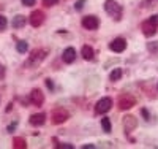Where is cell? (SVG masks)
I'll use <instances>...</instances> for the list:
<instances>
[{
	"label": "cell",
	"mask_w": 158,
	"mask_h": 149,
	"mask_svg": "<svg viewBox=\"0 0 158 149\" xmlns=\"http://www.w3.org/2000/svg\"><path fill=\"white\" fill-rule=\"evenodd\" d=\"M152 2H158V0H147V3H152Z\"/></svg>",
	"instance_id": "30"
},
{
	"label": "cell",
	"mask_w": 158,
	"mask_h": 149,
	"mask_svg": "<svg viewBox=\"0 0 158 149\" xmlns=\"http://www.w3.org/2000/svg\"><path fill=\"white\" fill-rule=\"evenodd\" d=\"M6 18L5 16H2V15H0V30H5V27H6Z\"/></svg>",
	"instance_id": "20"
},
{
	"label": "cell",
	"mask_w": 158,
	"mask_h": 149,
	"mask_svg": "<svg viewBox=\"0 0 158 149\" xmlns=\"http://www.w3.org/2000/svg\"><path fill=\"white\" fill-rule=\"evenodd\" d=\"M109 78H111V81H117V79H120V78H122V70H120V68H115V70L109 75Z\"/></svg>",
	"instance_id": "19"
},
{
	"label": "cell",
	"mask_w": 158,
	"mask_h": 149,
	"mask_svg": "<svg viewBox=\"0 0 158 149\" xmlns=\"http://www.w3.org/2000/svg\"><path fill=\"white\" fill-rule=\"evenodd\" d=\"M111 108H112V100H111L109 97H104V99H101V100L97 103L95 111H97L98 114H104V113H108Z\"/></svg>",
	"instance_id": "5"
},
{
	"label": "cell",
	"mask_w": 158,
	"mask_h": 149,
	"mask_svg": "<svg viewBox=\"0 0 158 149\" xmlns=\"http://www.w3.org/2000/svg\"><path fill=\"white\" fill-rule=\"evenodd\" d=\"M44 119H46V116H44L43 113L33 114V116L30 117V124L35 125V127H40V125H43V124H44Z\"/></svg>",
	"instance_id": "11"
},
{
	"label": "cell",
	"mask_w": 158,
	"mask_h": 149,
	"mask_svg": "<svg viewBox=\"0 0 158 149\" xmlns=\"http://www.w3.org/2000/svg\"><path fill=\"white\" fill-rule=\"evenodd\" d=\"M30 102L35 105V106H41L43 102H44V95H43V92L40 90V89H33L30 92Z\"/></svg>",
	"instance_id": "8"
},
{
	"label": "cell",
	"mask_w": 158,
	"mask_h": 149,
	"mask_svg": "<svg viewBox=\"0 0 158 149\" xmlns=\"http://www.w3.org/2000/svg\"><path fill=\"white\" fill-rule=\"evenodd\" d=\"M109 48L114 52H123L127 49V42H125L123 38H115V40H112V42H111Z\"/></svg>",
	"instance_id": "9"
},
{
	"label": "cell",
	"mask_w": 158,
	"mask_h": 149,
	"mask_svg": "<svg viewBox=\"0 0 158 149\" xmlns=\"http://www.w3.org/2000/svg\"><path fill=\"white\" fill-rule=\"evenodd\" d=\"M3 73H5V70H3V67H2V65H0V78H2V76H3Z\"/></svg>",
	"instance_id": "28"
},
{
	"label": "cell",
	"mask_w": 158,
	"mask_h": 149,
	"mask_svg": "<svg viewBox=\"0 0 158 149\" xmlns=\"http://www.w3.org/2000/svg\"><path fill=\"white\" fill-rule=\"evenodd\" d=\"M16 125H18V122H13L10 127H8V132H13V130H15L16 129Z\"/></svg>",
	"instance_id": "27"
},
{
	"label": "cell",
	"mask_w": 158,
	"mask_h": 149,
	"mask_svg": "<svg viewBox=\"0 0 158 149\" xmlns=\"http://www.w3.org/2000/svg\"><path fill=\"white\" fill-rule=\"evenodd\" d=\"M135 105H136V99L133 95H130V94H123V95H120V99H118V108L123 111L133 108Z\"/></svg>",
	"instance_id": "4"
},
{
	"label": "cell",
	"mask_w": 158,
	"mask_h": 149,
	"mask_svg": "<svg viewBox=\"0 0 158 149\" xmlns=\"http://www.w3.org/2000/svg\"><path fill=\"white\" fill-rule=\"evenodd\" d=\"M104 11L112 18V19H122V7L118 5L115 0H106L104 2Z\"/></svg>",
	"instance_id": "1"
},
{
	"label": "cell",
	"mask_w": 158,
	"mask_h": 149,
	"mask_svg": "<svg viewBox=\"0 0 158 149\" xmlns=\"http://www.w3.org/2000/svg\"><path fill=\"white\" fill-rule=\"evenodd\" d=\"M51 117H52V119H51V121H52V124L59 125V124H63L65 121L70 117V114H68V111L65 110V108H56V110L52 111Z\"/></svg>",
	"instance_id": "3"
},
{
	"label": "cell",
	"mask_w": 158,
	"mask_h": 149,
	"mask_svg": "<svg viewBox=\"0 0 158 149\" xmlns=\"http://www.w3.org/2000/svg\"><path fill=\"white\" fill-rule=\"evenodd\" d=\"M43 21H44V15L40 10H35L32 15L29 16V22L33 25V27H40L43 24Z\"/></svg>",
	"instance_id": "7"
},
{
	"label": "cell",
	"mask_w": 158,
	"mask_h": 149,
	"mask_svg": "<svg viewBox=\"0 0 158 149\" xmlns=\"http://www.w3.org/2000/svg\"><path fill=\"white\" fill-rule=\"evenodd\" d=\"M16 49H18V52H21V54H24L25 51L29 49V45L25 43V42H18L16 43Z\"/></svg>",
	"instance_id": "18"
},
{
	"label": "cell",
	"mask_w": 158,
	"mask_h": 149,
	"mask_svg": "<svg viewBox=\"0 0 158 149\" xmlns=\"http://www.w3.org/2000/svg\"><path fill=\"white\" fill-rule=\"evenodd\" d=\"M57 149H73V146L71 144H57Z\"/></svg>",
	"instance_id": "24"
},
{
	"label": "cell",
	"mask_w": 158,
	"mask_h": 149,
	"mask_svg": "<svg viewBox=\"0 0 158 149\" xmlns=\"http://www.w3.org/2000/svg\"><path fill=\"white\" fill-rule=\"evenodd\" d=\"M57 2H59V0H43V3L46 7H52V5H56Z\"/></svg>",
	"instance_id": "23"
},
{
	"label": "cell",
	"mask_w": 158,
	"mask_h": 149,
	"mask_svg": "<svg viewBox=\"0 0 158 149\" xmlns=\"http://www.w3.org/2000/svg\"><path fill=\"white\" fill-rule=\"evenodd\" d=\"M25 22H27V18L22 16V15H18L13 19V27H15V29H21V27L25 25Z\"/></svg>",
	"instance_id": "14"
},
{
	"label": "cell",
	"mask_w": 158,
	"mask_h": 149,
	"mask_svg": "<svg viewBox=\"0 0 158 149\" xmlns=\"http://www.w3.org/2000/svg\"><path fill=\"white\" fill-rule=\"evenodd\" d=\"M156 27H158V16H150L147 21L142 22L141 29H142V33L146 37H152L156 32Z\"/></svg>",
	"instance_id": "2"
},
{
	"label": "cell",
	"mask_w": 158,
	"mask_h": 149,
	"mask_svg": "<svg viewBox=\"0 0 158 149\" xmlns=\"http://www.w3.org/2000/svg\"><path fill=\"white\" fill-rule=\"evenodd\" d=\"M81 54H82V57L85 59V60H92L94 59V56H95V51L92 49V46H82V51H81Z\"/></svg>",
	"instance_id": "13"
},
{
	"label": "cell",
	"mask_w": 158,
	"mask_h": 149,
	"mask_svg": "<svg viewBox=\"0 0 158 149\" xmlns=\"http://www.w3.org/2000/svg\"><path fill=\"white\" fill-rule=\"evenodd\" d=\"M13 146L18 147V149H25V147H27L24 138H15V140H13Z\"/></svg>",
	"instance_id": "16"
},
{
	"label": "cell",
	"mask_w": 158,
	"mask_h": 149,
	"mask_svg": "<svg viewBox=\"0 0 158 149\" xmlns=\"http://www.w3.org/2000/svg\"><path fill=\"white\" fill-rule=\"evenodd\" d=\"M141 113H142V114H144V116H146V117H149V113H147V110H142V111H141Z\"/></svg>",
	"instance_id": "29"
},
{
	"label": "cell",
	"mask_w": 158,
	"mask_h": 149,
	"mask_svg": "<svg viewBox=\"0 0 158 149\" xmlns=\"http://www.w3.org/2000/svg\"><path fill=\"white\" fill-rule=\"evenodd\" d=\"M147 48H149V51H152V52H153V51H158V42H156V43H149Z\"/></svg>",
	"instance_id": "22"
},
{
	"label": "cell",
	"mask_w": 158,
	"mask_h": 149,
	"mask_svg": "<svg viewBox=\"0 0 158 149\" xmlns=\"http://www.w3.org/2000/svg\"><path fill=\"white\" fill-rule=\"evenodd\" d=\"M46 54H48L46 49H36V51L32 52L30 60H32V62H40V60H43V59L46 57Z\"/></svg>",
	"instance_id": "12"
},
{
	"label": "cell",
	"mask_w": 158,
	"mask_h": 149,
	"mask_svg": "<svg viewBox=\"0 0 158 149\" xmlns=\"http://www.w3.org/2000/svg\"><path fill=\"white\" fill-rule=\"evenodd\" d=\"M84 3H85V0H77V2H76V5H74V8H76V10H82Z\"/></svg>",
	"instance_id": "21"
},
{
	"label": "cell",
	"mask_w": 158,
	"mask_h": 149,
	"mask_svg": "<svg viewBox=\"0 0 158 149\" xmlns=\"http://www.w3.org/2000/svg\"><path fill=\"white\" fill-rule=\"evenodd\" d=\"M22 5H25V7H32V5H35V0H22Z\"/></svg>",
	"instance_id": "25"
},
{
	"label": "cell",
	"mask_w": 158,
	"mask_h": 149,
	"mask_svg": "<svg viewBox=\"0 0 158 149\" xmlns=\"http://www.w3.org/2000/svg\"><path fill=\"white\" fill-rule=\"evenodd\" d=\"M46 86L49 87V90H54V84H52L51 79H46Z\"/></svg>",
	"instance_id": "26"
},
{
	"label": "cell",
	"mask_w": 158,
	"mask_h": 149,
	"mask_svg": "<svg viewBox=\"0 0 158 149\" xmlns=\"http://www.w3.org/2000/svg\"><path fill=\"white\" fill-rule=\"evenodd\" d=\"M82 27L87 30H95L100 27V21L97 16H85L82 18Z\"/></svg>",
	"instance_id": "6"
},
{
	"label": "cell",
	"mask_w": 158,
	"mask_h": 149,
	"mask_svg": "<svg viewBox=\"0 0 158 149\" xmlns=\"http://www.w3.org/2000/svg\"><path fill=\"white\" fill-rule=\"evenodd\" d=\"M123 124H125V129H127V130H131V129L136 127V121H135L133 116H127L125 121H123Z\"/></svg>",
	"instance_id": "15"
},
{
	"label": "cell",
	"mask_w": 158,
	"mask_h": 149,
	"mask_svg": "<svg viewBox=\"0 0 158 149\" xmlns=\"http://www.w3.org/2000/svg\"><path fill=\"white\" fill-rule=\"evenodd\" d=\"M74 59H76V49L74 48H67L63 51V62L71 64V62H74Z\"/></svg>",
	"instance_id": "10"
},
{
	"label": "cell",
	"mask_w": 158,
	"mask_h": 149,
	"mask_svg": "<svg viewBox=\"0 0 158 149\" xmlns=\"http://www.w3.org/2000/svg\"><path fill=\"white\" fill-rule=\"evenodd\" d=\"M101 127H103V130L106 132V133H111V121L108 117L101 119Z\"/></svg>",
	"instance_id": "17"
}]
</instances>
